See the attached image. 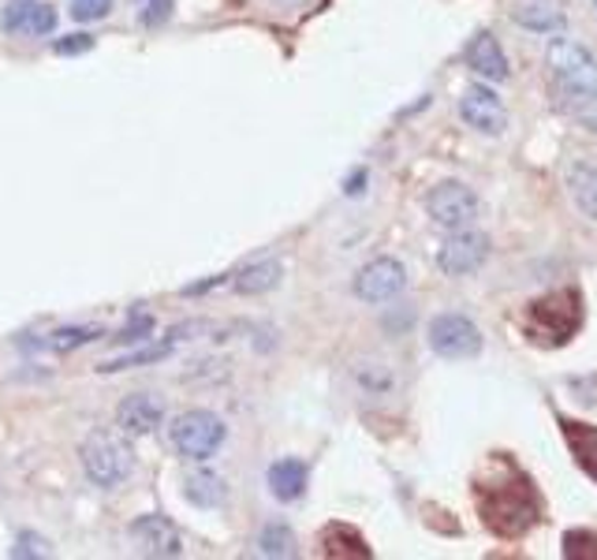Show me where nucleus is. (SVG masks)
<instances>
[{"label": "nucleus", "instance_id": "nucleus-1", "mask_svg": "<svg viewBox=\"0 0 597 560\" xmlns=\"http://www.w3.org/2000/svg\"><path fill=\"white\" fill-rule=\"evenodd\" d=\"M474 501L497 538H523L534 523H541V497L531 475L508 456H494L474 483Z\"/></svg>", "mask_w": 597, "mask_h": 560}, {"label": "nucleus", "instance_id": "nucleus-2", "mask_svg": "<svg viewBox=\"0 0 597 560\" xmlns=\"http://www.w3.org/2000/svg\"><path fill=\"white\" fill-rule=\"evenodd\" d=\"M583 326V295L575 288H557V292L541 295L526 306L523 329L531 344L541 348H564Z\"/></svg>", "mask_w": 597, "mask_h": 560}, {"label": "nucleus", "instance_id": "nucleus-3", "mask_svg": "<svg viewBox=\"0 0 597 560\" xmlns=\"http://www.w3.org/2000/svg\"><path fill=\"white\" fill-rule=\"evenodd\" d=\"M78 460H83V471L90 475V483L101 489H117L120 483H127L131 471H135V449H131L127 437L117 430L86 434Z\"/></svg>", "mask_w": 597, "mask_h": 560}, {"label": "nucleus", "instance_id": "nucleus-4", "mask_svg": "<svg viewBox=\"0 0 597 560\" xmlns=\"http://www.w3.org/2000/svg\"><path fill=\"white\" fill-rule=\"evenodd\" d=\"M172 449L180 452L183 460L191 463H206L209 456H217L228 437V426L221 415H214V411L206 407H195V411H183L180 418L172 423Z\"/></svg>", "mask_w": 597, "mask_h": 560}, {"label": "nucleus", "instance_id": "nucleus-5", "mask_svg": "<svg viewBox=\"0 0 597 560\" xmlns=\"http://www.w3.org/2000/svg\"><path fill=\"white\" fill-rule=\"evenodd\" d=\"M426 214L434 217L441 229L455 232V229H467V224L478 217V195L460 180H444L437 183L434 191L426 195Z\"/></svg>", "mask_w": 597, "mask_h": 560}, {"label": "nucleus", "instance_id": "nucleus-6", "mask_svg": "<svg viewBox=\"0 0 597 560\" xmlns=\"http://www.w3.org/2000/svg\"><path fill=\"white\" fill-rule=\"evenodd\" d=\"M546 64L552 83H568V86H597V60L590 57V49L578 46L575 38H552Z\"/></svg>", "mask_w": 597, "mask_h": 560}, {"label": "nucleus", "instance_id": "nucleus-7", "mask_svg": "<svg viewBox=\"0 0 597 560\" xmlns=\"http://www.w3.org/2000/svg\"><path fill=\"white\" fill-rule=\"evenodd\" d=\"M429 348L441 358H471L482 352V332L463 314H437L429 321Z\"/></svg>", "mask_w": 597, "mask_h": 560}, {"label": "nucleus", "instance_id": "nucleus-8", "mask_svg": "<svg viewBox=\"0 0 597 560\" xmlns=\"http://www.w3.org/2000/svg\"><path fill=\"white\" fill-rule=\"evenodd\" d=\"M486 258H489V240L482 232H467V229H455L441 243V251H437V266H441L448 277H467Z\"/></svg>", "mask_w": 597, "mask_h": 560}, {"label": "nucleus", "instance_id": "nucleus-9", "mask_svg": "<svg viewBox=\"0 0 597 560\" xmlns=\"http://www.w3.org/2000/svg\"><path fill=\"white\" fill-rule=\"evenodd\" d=\"M403 284H407V269L397 258H374L370 266L358 269L355 295L363 303H389L403 292Z\"/></svg>", "mask_w": 597, "mask_h": 560}, {"label": "nucleus", "instance_id": "nucleus-10", "mask_svg": "<svg viewBox=\"0 0 597 560\" xmlns=\"http://www.w3.org/2000/svg\"><path fill=\"white\" fill-rule=\"evenodd\" d=\"M4 34H26V38H46L57 31V12L46 0H8L4 15H0Z\"/></svg>", "mask_w": 597, "mask_h": 560}, {"label": "nucleus", "instance_id": "nucleus-11", "mask_svg": "<svg viewBox=\"0 0 597 560\" xmlns=\"http://www.w3.org/2000/svg\"><path fill=\"white\" fill-rule=\"evenodd\" d=\"M131 538L138 541V549H143L146 557H175L183 549V538H180V531H175V523L161 512L138 515V520L131 523Z\"/></svg>", "mask_w": 597, "mask_h": 560}, {"label": "nucleus", "instance_id": "nucleus-12", "mask_svg": "<svg viewBox=\"0 0 597 560\" xmlns=\"http://www.w3.org/2000/svg\"><path fill=\"white\" fill-rule=\"evenodd\" d=\"M165 423V400L154 392H135L117 407V426L127 437H146Z\"/></svg>", "mask_w": 597, "mask_h": 560}, {"label": "nucleus", "instance_id": "nucleus-13", "mask_svg": "<svg viewBox=\"0 0 597 560\" xmlns=\"http://www.w3.org/2000/svg\"><path fill=\"white\" fill-rule=\"evenodd\" d=\"M460 112L474 131H486V135H500V131L508 127L504 105H500V98L489 86H471L460 101Z\"/></svg>", "mask_w": 597, "mask_h": 560}, {"label": "nucleus", "instance_id": "nucleus-14", "mask_svg": "<svg viewBox=\"0 0 597 560\" xmlns=\"http://www.w3.org/2000/svg\"><path fill=\"white\" fill-rule=\"evenodd\" d=\"M552 101L564 112L572 124L597 135V86H568V83H552Z\"/></svg>", "mask_w": 597, "mask_h": 560}, {"label": "nucleus", "instance_id": "nucleus-15", "mask_svg": "<svg viewBox=\"0 0 597 560\" xmlns=\"http://www.w3.org/2000/svg\"><path fill=\"white\" fill-rule=\"evenodd\" d=\"M467 64H471L482 78H489V83H504L508 72H512V68H508L504 49H500V41H497L489 31H482V34H474V38H471V46H467Z\"/></svg>", "mask_w": 597, "mask_h": 560}, {"label": "nucleus", "instance_id": "nucleus-16", "mask_svg": "<svg viewBox=\"0 0 597 560\" xmlns=\"http://www.w3.org/2000/svg\"><path fill=\"white\" fill-rule=\"evenodd\" d=\"M306 483H310V471H306V463L295 460V456L277 460L273 467H269V494L284 504L298 501V497L306 494Z\"/></svg>", "mask_w": 597, "mask_h": 560}, {"label": "nucleus", "instance_id": "nucleus-17", "mask_svg": "<svg viewBox=\"0 0 597 560\" xmlns=\"http://www.w3.org/2000/svg\"><path fill=\"white\" fill-rule=\"evenodd\" d=\"M560 434H564L568 449L578 467L597 483V426L590 423H575V418H560Z\"/></svg>", "mask_w": 597, "mask_h": 560}, {"label": "nucleus", "instance_id": "nucleus-18", "mask_svg": "<svg viewBox=\"0 0 597 560\" xmlns=\"http://www.w3.org/2000/svg\"><path fill=\"white\" fill-rule=\"evenodd\" d=\"M284 277V266L277 258H261V261H251L243 266L240 273H232V292L240 295H261V292H273Z\"/></svg>", "mask_w": 597, "mask_h": 560}, {"label": "nucleus", "instance_id": "nucleus-19", "mask_svg": "<svg viewBox=\"0 0 597 560\" xmlns=\"http://www.w3.org/2000/svg\"><path fill=\"white\" fill-rule=\"evenodd\" d=\"M321 553L325 557H351V560H370L374 549L366 546V538L358 535L348 523H329L321 531Z\"/></svg>", "mask_w": 597, "mask_h": 560}, {"label": "nucleus", "instance_id": "nucleus-20", "mask_svg": "<svg viewBox=\"0 0 597 560\" xmlns=\"http://www.w3.org/2000/svg\"><path fill=\"white\" fill-rule=\"evenodd\" d=\"M568 195L583 209V217L597 221V165L575 161L572 169H568Z\"/></svg>", "mask_w": 597, "mask_h": 560}, {"label": "nucleus", "instance_id": "nucleus-21", "mask_svg": "<svg viewBox=\"0 0 597 560\" xmlns=\"http://www.w3.org/2000/svg\"><path fill=\"white\" fill-rule=\"evenodd\" d=\"M183 494H187V501L198 504V509H221L228 486H224L221 475H214V471L198 467V471H191V475L183 478Z\"/></svg>", "mask_w": 597, "mask_h": 560}, {"label": "nucleus", "instance_id": "nucleus-22", "mask_svg": "<svg viewBox=\"0 0 597 560\" xmlns=\"http://www.w3.org/2000/svg\"><path fill=\"white\" fill-rule=\"evenodd\" d=\"M101 337H105L101 326H64V329L49 332V337L41 340V348H49V352H57V355H68V352H75V348L94 344V340H101Z\"/></svg>", "mask_w": 597, "mask_h": 560}, {"label": "nucleus", "instance_id": "nucleus-23", "mask_svg": "<svg viewBox=\"0 0 597 560\" xmlns=\"http://www.w3.org/2000/svg\"><path fill=\"white\" fill-rule=\"evenodd\" d=\"M258 546H261V553H269V557H292L295 535L288 531V523H269V527H261Z\"/></svg>", "mask_w": 597, "mask_h": 560}, {"label": "nucleus", "instance_id": "nucleus-24", "mask_svg": "<svg viewBox=\"0 0 597 560\" xmlns=\"http://www.w3.org/2000/svg\"><path fill=\"white\" fill-rule=\"evenodd\" d=\"M172 355V344H157V348H143V352H131V355H120V358H109L101 366L105 374H117V370H127V366H146V363H161V358Z\"/></svg>", "mask_w": 597, "mask_h": 560}, {"label": "nucleus", "instance_id": "nucleus-25", "mask_svg": "<svg viewBox=\"0 0 597 560\" xmlns=\"http://www.w3.org/2000/svg\"><path fill=\"white\" fill-rule=\"evenodd\" d=\"M564 557L594 560L597 557V535H594V531H568V535H564Z\"/></svg>", "mask_w": 597, "mask_h": 560}, {"label": "nucleus", "instance_id": "nucleus-26", "mask_svg": "<svg viewBox=\"0 0 597 560\" xmlns=\"http://www.w3.org/2000/svg\"><path fill=\"white\" fill-rule=\"evenodd\" d=\"M135 12H138V23L143 26H161L169 23L172 15V0H135Z\"/></svg>", "mask_w": 597, "mask_h": 560}, {"label": "nucleus", "instance_id": "nucleus-27", "mask_svg": "<svg viewBox=\"0 0 597 560\" xmlns=\"http://www.w3.org/2000/svg\"><path fill=\"white\" fill-rule=\"evenodd\" d=\"M78 23H98L112 12V0H68Z\"/></svg>", "mask_w": 597, "mask_h": 560}, {"label": "nucleus", "instance_id": "nucleus-28", "mask_svg": "<svg viewBox=\"0 0 597 560\" xmlns=\"http://www.w3.org/2000/svg\"><path fill=\"white\" fill-rule=\"evenodd\" d=\"M12 557H49V541L38 538V535H31V531H23V535L15 538Z\"/></svg>", "mask_w": 597, "mask_h": 560}, {"label": "nucleus", "instance_id": "nucleus-29", "mask_svg": "<svg viewBox=\"0 0 597 560\" xmlns=\"http://www.w3.org/2000/svg\"><path fill=\"white\" fill-rule=\"evenodd\" d=\"M149 332H154V318H149V314H143V318H131V326L120 332L117 340H131V344H135V340H149Z\"/></svg>", "mask_w": 597, "mask_h": 560}, {"label": "nucleus", "instance_id": "nucleus-30", "mask_svg": "<svg viewBox=\"0 0 597 560\" xmlns=\"http://www.w3.org/2000/svg\"><path fill=\"white\" fill-rule=\"evenodd\" d=\"M86 49H94L90 34H72V38L57 41V52H64V57H72V52H86Z\"/></svg>", "mask_w": 597, "mask_h": 560}, {"label": "nucleus", "instance_id": "nucleus-31", "mask_svg": "<svg viewBox=\"0 0 597 560\" xmlns=\"http://www.w3.org/2000/svg\"><path fill=\"white\" fill-rule=\"evenodd\" d=\"M594 4H597V0H594Z\"/></svg>", "mask_w": 597, "mask_h": 560}]
</instances>
